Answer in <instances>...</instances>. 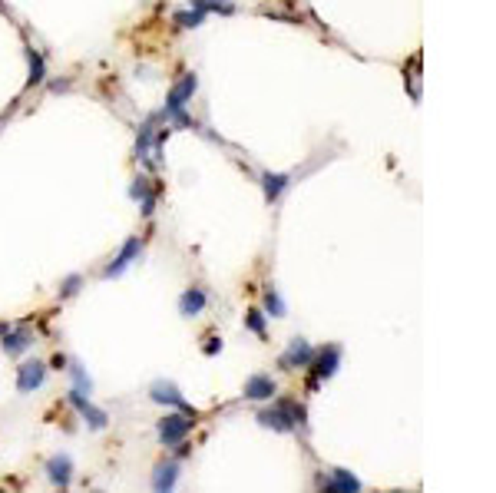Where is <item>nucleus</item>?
Instances as JSON below:
<instances>
[{
    "instance_id": "nucleus-1",
    "label": "nucleus",
    "mask_w": 496,
    "mask_h": 493,
    "mask_svg": "<svg viewBox=\"0 0 496 493\" xmlns=\"http://www.w3.org/2000/svg\"><path fill=\"white\" fill-rule=\"evenodd\" d=\"M338 364H341V345H328V348L315 351V358H311V387L331 381L338 374Z\"/></svg>"
},
{
    "instance_id": "nucleus-2",
    "label": "nucleus",
    "mask_w": 496,
    "mask_h": 493,
    "mask_svg": "<svg viewBox=\"0 0 496 493\" xmlns=\"http://www.w3.org/2000/svg\"><path fill=\"white\" fill-rule=\"evenodd\" d=\"M199 90V77L195 73H185V77L176 83V87L169 90V99H166V109H163V119H172L179 117L182 109H185V103L192 99V93Z\"/></svg>"
},
{
    "instance_id": "nucleus-3",
    "label": "nucleus",
    "mask_w": 496,
    "mask_h": 493,
    "mask_svg": "<svg viewBox=\"0 0 496 493\" xmlns=\"http://www.w3.org/2000/svg\"><path fill=\"white\" fill-rule=\"evenodd\" d=\"M192 424H195V417L192 414H166L163 421H159V440H163L166 447H176L185 440V434L192 430Z\"/></svg>"
},
{
    "instance_id": "nucleus-4",
    "label": "nucleus",
    "mask_w": 496,
    "mask_h": 493,
    "mask_svg": "<svg viewBox=\"0 0 496 493\" xmlns=\"http://www.w3.org/2000/svg\"><path fill=\"white\" fill-rule=\"evenodd\" d=\"M149 397H153L156 404H169V407H176V411H182V414L195 417V407L185 404V397L179 394V387L169 384V381H156V384L149 387Z\"/></svg>"
},
{
    "instance_id": "nucleus-5",
    "label": "nucleus",
    "mask_w": 496,
    "mask_h": 493,
    "mask_svg": "<svg viewBox=\"0 0 496 493\" xmlns=\"http://www.w3.org/2000/svg\"><path fill=\"white\" fill-rule=\"evenodd\" d=\"M47 381V364L43 361H23L17 368V391L20 394H30V391H37L40 384Z\"/></svg>"
},
{
    "instance_id": "nucleus-6",
    "label": "nucleus",
    "mask_w": 496,
    "mask_h": 493,
    "mask_svg": "<svg viewBox=\"0 0 496 493\" xmlns=\"http://www.w3.org/2000/svg\"><path fill=\"white\" fill-rule=\"evenodd\" d=\"M311 358H315V348H311L305 338H291V345H288V351L278 358V364L285 371H295V368H308Z\"/></svg>"
},
{
    "instance_id": "nucleus-7",
    "label": "nucleus",
    "mask_w": 496,
    "mask_h": 493,
    "mask_svg": "<svg viewBox=\"0 0 496 493\" xmlns=\"http://www.w3.org/2000/svg\"><path fill=\"white\" fill-rule=\"evenodd\" d=\"M139 251H143V242H139V239H126L123 242V249H119V255H116V261H109V265H106V278H116V275H123L126 269H129V265H133L136 259H139Z\"/></svg>"
},
{
    "instance_id": "nucleus-8",
    "label": "nucleus",
    "mask_w": 496,
    "mask_h": 493,
    "mask_svg": "<svg viewBox=\"0 0 496 493\" xmlns=\"http://www.w3.org/2000/svg\"><path fill=\"white\" fill-rule=\"evenodd\" d=\"M70 404H73L80 414L86 417V424L93 427V430H103V427H106V414L99 411V407L90 404V401H86V394H80V391H70Z\"/></svg>"
},
{
    "instance_id": "nucleus-9",
    "label": "nucleus",
    "mask_w": 496,
    "mask_h": 493,
    "mask_svg": "<svg viewBox=\"0 0 496 493\" xmlns=\"http://www.w3.org/2000/svg\"><path fill=\"white\" fill-rule=\"evenodd\" d=\"M275 391H278V384L268 374H252L245 381V397L248 401H268V397H275Z\"/></svg>"
},
{
    "instance_id": "nucleus-10",
    "label": "nucleus",
    "mask_w": 496,
    "mask_h": 493,
    "mask_svg": "<svg viewBox=\"0 0 496 493\" xmlns=\"http://www.w3.org/2000/svg\"><path fill=\"white\" fill-rule=\"evenodd\" d=\"M202 308H205V291H202V288H189L179 298V311L185 315V318H195V315H202Z\"/></svg>"
},
{
    "instance_id": "nucleus-11",
    "label": "nucleus",
    "mask_w": 496,
    "mask_h": 493,
    "mask_svg": "<svg viewBox=\"0 0 496 493\" xmlns=\"http://www.w3.org/2000/svg\"><path fill=\"white\" fill-rule=\"evenodd\" d=\"M325 490H344V493H351V490H361V480L351 474V470H331V480H325Z\"/></svg>"
},
{
    "instance_id": "nucleus-12",
    "label": "nucleus",
    "mask_w": 496,
    "mask_h": 493,
    "mask_svg": "<svg viewBox=\"0 0 496 493\" xmlns=\"http://www.w3.org/2000/svg\"><path fill=\"white\" fill-rule=\"evenodd\" d=\"M288 183H291V175H285V173H265V175H262V185H265V199H268V202H275L278 195L288 189Z\"/></svg>"
},
{
    "instance_id": "nucleus-13",
    "label": "nucleus",
    "mask_w": 496,
    "mask_h": 493,
    "mask_svg": "<svg viewBox=\"0 0 496 493\" xmlns=\"http://www.w3.org/2000/svg\"><path fill=\"white\" fill-rule=\"evenodd\" d=\"M4 351L7 354H20V351H27L30 345H33V335L30 331H4Z\"/></svg>"
},
{
    "instance_id": "nucleus-14",
    "label": "nucleus",
    "mask_w": 496,
    "mask_h": 493,
    "mask_svg": "<svg viewBox=\"0 0 496 493\" xmlns=\"http://www.w3.org/2000/svg\"><path fill=\"white\" fill-rule=\"evenodd\" d=\"M70 470H73L70 457H53V460H47L50 480H53V484H60V487H70Z\"/></svg>"
},
{
    "instance_id": "nucleus-15",
    "label": "nucleus",
    "mask_w": 496,
    "mask_h": 493,
    "mask_svg": "<svg viewBox=\"0 0 496 493\" xmlns=\"http://www.w3.org/2000/svg\"><path fill=\"white\" fill-rule=\"evenodd\" d=\"M176 477H179V464H159L156 467V477H153V487L159 493L172 490V487H176Z\"/></svg>"
},
{
    "instance_id": "nucleus-16",
    "label": "nucleus",
    "mask_w": 496,
    "mask_h": 493,
    "mask_svg": "<svg viewBox=\"0 0 496 493\" xmlns=\"http://www.w3.org/2000/svg\"><path fill=\"white\" fill-rule=\"evenodd\" d=\"M27 60H30V87H40V83H43V73H47V70H43V57H40L37 50L30 47L27 50Z\"/></svg>"
},
{
    "instance_id": "nucleus-17",
    "label": "nucleus",
    "mask_w": 496,
    "mask_h": 493,
    "mask_svg": "<svg viewBox=\"0 0 496 493\" xmlns=\"http://www.w3.org/2000/svg\"><path fill=\"white\" fill-rule=\"evenodd\" d=\"M156 126H153V119L149 123H143V133H139V143H136V156L139 159H146L149 156V149H153V143H156Z\"/></svg>"
},
{
    "instance_id": "nucleus-18",
    "label": "nucleus",
    "mask_w": 496,
    "mask_h": 493,
    "mask_svg": "<svg viewBox=\"0 0 496 493\" xmlns=\"http://www.w3.org/2000/svg\"><path fill=\"white\" fill-rule=\"evenodd\" d=\"M192 7L202 10V13H209V10H215V13H235L232 0H192Z\"/></svg>"
},
{
    "instance_id": "nucleus-19",
    "label": "nucleus",
    "mask_w": 496,
    "mask_h": 493,
    "mask_svg": "<svg viewBox=\"0 0 496 493\" xmlns=\"http://www.w3.org/2000/svg\"><path fill=\"white\" fill-rule=\"evenodd\" d=\"M176 20H179V27H202L205 23V13L202 10H182V13H176Z\"/></svg>"
},
{
    "instance_id": "nucleus-20",
    "label": "nucleus",
    "mask_w": 496,
    "mask_h": 493,
    "mask_svg": "<svg viewBox=\"0 0 496 493\" xmlns=\"http://www.w3.org/2000/svg\"><path fill=\"white\" fill-rule=\"evenodd\" d=\"M265 305H268V315H275V318H281V315H285V301H281V295H278L275 288L265 291Z\"/></svg>"
},
{
    "instance_id": "nucleus-21",
    "label": "nucleus",
    "mask_w": 496,
    "mask_h": 493,
    "mask_svg": "<svg viewBox=\"0 0 496 493\" xmlns=\"http://www.w3.org/2000/svg\"><path fill=\"white\" fill-rule=\"evenodd\" d=\"M70 371H73V381H77V387H73V391H80V394H90V387H93V381H90V377H86V371L80 368L77 361H73V364H70Z\"/></svg>"
},
{
    "instance_id": "nucleus-22",
    "label": "nucleus",
    "mask_w": 496,
    "mask_h": 493,
    "mask_svg": "<svg viewBox=\"0 0 496 493\" xmlns=\"http://www.w3.org/2000/svg\"><path fill=\"white\" fill-rule=\"evenodd\" d=\"M245 325H248L252 331H255L258 338H265V315H262L258 308H252V311L245 315Z\"/></svg>"
},
{
    "instance_id": "nucleus-23",
    "label": "nucleus",
    "mask_w": 496,
    "mask_h": 493,
    "mask_svg": "<svg viewBox=\"0 0 496 493\" xmlns=\"http://www.w3.org/2000/svg\"><path fill=\"white\" fill-rule=\"evenodd\" d=\"M129 195H133V199H149V195H153V189H149V179H146V175H139V179L129 185Z\"/></svg>"
},
{
    "instance_id": "nucleus-24",
    "label": "nucleus",
    "mask_w": 496,
    "mask_h": 493,
    "mask_svg": "<svg viewBox=\"0 0 496 493\" xmlns=\"http://www.w3.org/2000/svg\"><path fill=\"white\" fill-rule=\"evenodd\" d=\"M80 288V275H70L67 281H63V291H60V298H70V295H77Z\"/></svg>"
},
{
    "instance_id": "nucleus-25",
    "label": "nucleus",
    "mask_w": 496,
    "mask_h": 493,
    "mask_svg": "<svg viewBox=\"0 0 496 493\" xmlns=\"http://www.w3.org/2000/svg\"><path fill=\"white\" fill-rule=\"evenodd\" d=\"M219 351H222V341L219 338H212L209 345H205V354H219Z\"/></svg>"
}]
</instances>
